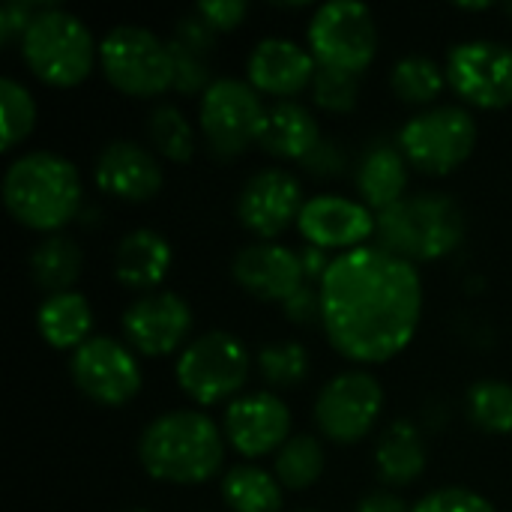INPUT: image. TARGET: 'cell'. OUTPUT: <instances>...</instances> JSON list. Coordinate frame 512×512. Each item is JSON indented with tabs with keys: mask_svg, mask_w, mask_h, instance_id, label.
Segmentation results:
<instances>
[{
	"mask_svg": "<svg viewBox=\"0 0 512 512\" xmlns=\"http://www.w3.org/2000/svg\"><path fill=\"white\" fill-rule=\"evenodd\" d=\"M507 12H512V3H507Z\"/></svg>",
	"mask_w": 512,
	"mask_h": 512,
	"instance_id": "ee69618b",
	"label": "cell"
},
{
	"mask_svg": "<svg viewBox=\"0 0 512 512\" xmlns=\"http://www.w3.org/2000/svg\"><path fill=\"white\" fill-rule=\"evenodd\" d=\"M477 147V120L462 105H432L399 132V150L426 174H450Z\"/></svg>",
	"mask_w": 512,
	"mask_h": 512,
	"instance_id": "ba28073f",
	"label": "cell"
},
{
	"mask_svg": "<svg viewBox=\"0 0 512 512\" xmlns=\"http://www.w3.org/2000/svg\"><path fill=\"white\" fill-rule=\"evenodd\" d=\"M222 501L234 512H279L282 483L258 465H234L222 477Z\"/></svg>",
	"mask_w": 512,
	"mask_h": 512,
	"instance_id": "4316f807",
	"label": "cell"
},
{
	"mask_svg": "<svg viewBox=\"0 0 512 512\" xmlns=\"http://www.w3.org/2000/svg\"><path fill=\"white\" fill-rule=\"evenodd\" d=\"M303 204L300 180L288 168H261L246 180L237 198V216L252 234L270 240L300 219Z\"/></svg>",
	"mask_w": 512,
	"mask_h": 512,
	"instance_id": "9a60e30c",
	"label": "cell"
},
{
	"mask_svg": "<svg viewBox=\"0 0 512 512\" xmlns=\"http://www.w3.org/2000/svg\"><path fill=\"white\" fill-rule=\"evenodd\" d=\"M411 512H498L483 495L471 492V489H459V486H447V489H435L426 498H420Z\"/></svg>",
	"mask_w": 512,
	"mask_h": 512,
	"instance_id": "d590c367",
	"label": "cell"
},
{
	"mask_svg": "<svg viewBox=\"0 0 512 512\" xmlns=\"http://www.w3.org/2000/svg\"><path fill=\"white\" fill-rule=\"evenodd\" d=\"M3 204L21 225L57 231L81 207L78 168L60 153L30 150L6 168Z\"/></svg>",
	"mask_w": 512,
	"mask_h": 512,
	"instance_id": "3957f363",
	"label": "cell"
},
{
	"mask_svg": "<svg viewBox=\"0 0 512 512\" xmlns=\"http://www.w3.org/2000/svg\"><path fill=\"white\" fill-rule=\"evenodd\" d=\"M381 249L417 264L450 255L465 237L462 207L444 192L405 195L393 207L375 213Z\"/></svg>",
	"mask_w": 512,
	"mask_h": 512,
	"instance_id": "277c9868",
	"label": "cell"
},
{
	"mask_svg": "<svg viewBox=\"0 0 512 512\" xmlns=\"http://www.w3.org/2000/svg\"><path fill=\"white\" fill-rule=\"evenodd\" d=\"M357 186H360L366 207H375L378 213L393 207L396 201H402L405 186H408L405 153L393 144H372L363 153V162L357 171Z\"/></svg>",
	"mask_w": 512,
	"mask_h": 512,
	"instance_id": "603a6c76",
	"label": "cell"
},
{
	"mask_svg": "<svg viewBox=\"0 0 512 512\" xmlns=\"http://www.w3.org/2000/svg\"><path fill=\"white\" fill-rule=\"evenodd\" d=\"M147 138L162 156L174 162H189L195 153V132L189 126V117L171 102H159L147 114Z\"/></svg>",
	"mask_w": 512,
	"mask_h": 512,
	"instance_id": "4dcf8cb0",
	"label": "cell"
},
{
	"mask_svg": "<svg viewBox=\"0 0 512 512\" xmlns=\"http://www.w3.org/2000/svg\"><path fill=\"white\" fill-rule=\"evenodd\" d=\"M468 417L474 426H480L489 435H507L512 432V384L498 381V378H486L477 381L468 390L465 399Z\"/></svg>",
	"mask_w": 512,
	"mask_h": 512,
	"instance_id": "f1b7e54d",
	"label": "cell"
},
{
	"mask_svg": "<svg viewBox=\"0 0 512 512\" xmlns=\"http://www.w3.org/2000/svg\"><path fill=\"white\" fill-rule=\"evenodd\" d=\"M300 264H303V273H306V282H315V279H324L327 276V270H330V258H327V249H321V246H306L303 252H300Z\"/></svg>",
	"mask_w": 512,
	"mask_h": 512,
	"instance_id": "b9f144b4",
	"label": "cell"
},
{
	"mask_svg": "<svg viewBox=\"0 0 512 512\" xmlns=\"http://www.w3.org/2000/svg\"><path fill=\"white\" fill-rule=\"evenodd\" d=\"M249 363V351L237 336L210 330L183 348L177 360V384L192 402L216 405L240 393L249 378Z\"/></svg>",
	"mask_w": 512,
	"mask_h": 512,
	"instance_id": "9c48e42d",
	"label": "cell"
},
{
	"mask_svg": "<svg viewBox=\"0 0 512 512\" xmlns=\"http://www.w3.org/2000/svg\"><path fill=\"white\" fill-rule=\"evenodd\" d=\"M294 512H312V510H294Z\"/></svg>",
	"mask_w": 512,
	"mask_h": 512,
	"instance_id": "bcb514c9",
	"label": "cell"
},
{
	"mask_svg": "<svg viewBox=\"0 0 512 512\" xmlns=\"http://www.w3.org/2000/svg\"><path fill=\"white\" fill-rule=\"evenodd\" d=\"M324 471V447L315 435H291L276 453V480L285 489H309Z\"/></svg>",
	"mask_w": 512,
	"mask_h": 512,
	"instance_id": "83f0119b",
	"label": "cell"
},
{
	"mask_svg": "<svg viewBox=\"0 0 512 512\" xmlns=\"http://www.w3.org/2000/svg\"><path fill=\"white\" fill-rule=\"evenodd\" d=\"M0 111H3V144H0V150H12L33 129L36 102H33L30 90L9 75L0 78Z\"/></svg>",
	"mask_w": 512,
	"mask_h": 512,
	"instance_id": "d6a6232c",
	"label": "cell"
},
{
	"mask_svg": "<svg viewBox=\"0 0 512 512\" xmlns=\"http://www.w3.org/2000/svg\"><path fill=\"white\" fill-rule=\"evenodd\" d=\"M282 312L294 324H315L321 321V291L312 288V282H303L285 303Z\"/></svg>",
	"mask_w": 512,
	"mask_h": 512,
	"instance_id": "f35d334b",
	"label": "cell"
},
{
	"mask_svg": "<svg viewBox=\"0 0 512 512\" xmlns=\"http://www.w3.org/2000/svg\"><path fill=\"white\" fill-rule=\"evenodd\" d=\"M258 372L276 390L297 387L309 375V351H306V345H300L294 339L270 342L258 351Z\"/></svg>",
	"mask_w": 512,
	"mask_h": 512,
	"instance_id": "1f68e13d",
	"label": "cell"
},
{
	"mask_svg": "<svg viewBox=\"0 0 512 512\" xmlns=\"http://www.w3.org/2000/svg\"><path fill=\"white\" fill-rule=\"evenodd\" d=\"M231 273L240 282V288H246L252 297L279 303H285L306 282L300 252L270 240L243 246L231 261Z\"/></svg>",
	"mask_w": 512,
	"mask_h": 512,
	"instance_id": "ac0fdd59",
	"label": "cell"
},
{
	"mask_svg": "<svg viewBox=\"0 0 512 512\" xmlns=\"http://www.w3.org/2000/svg\"><path fill=\"white\" fill-rule=\"evenodd\" d=\"M198 120L210 153L231 159L261 141L267 108L252 84L240 78H216L201 96Z\"/></svg>",
	"mask_w": 512,
	"mask_h": 512,
	"instance_id": "30bf717a",
	"label": "cell"
},
{
	"mask_svg": "<svg viewBox=\"0 0 512 512\" xmlns=\"http://www.w3.org/2000/svg\"><path fill=\"white\" fill-rule=\"evenodd\" d=\"M375 213L354 201V198H342V195H315L312 201L303 204L300 210V234L321 249H357L366 246L363 240H369L375 234Z\"/></svg>",
	"mask_w": 512,
	"mask_h": 512,
	"instance_id": "e0dca14e",
	"label": "cell"
},
{
	"mask_svg": "<svg viewBox=\"0 0 512 512\" xmlns=\"http://www.w3.org/2000/svg\"><path fill=\"white\" fill-rule=\"evenodd\" d=\"M246 0H204L195 6L201 18H207L216 30H231L246 18Z\"/></svg>",
	"mask_w": 512,
	"mask_h": 512,
	"instance_id": "ab89813d",
	"label": "cell"
},
{
	"mask_svg": "<svg viewBox=\"0 0 512 512\" xmlns=\"http://www.w3.org/2000/svg\"><path fill=\"white\" fill-rule=\"evenodd\" d=\"M312 93H315V102L327 111H351L357 105L360 78L351 72L318 66L315 81H312Z\"/></svg>",
	"mask_w": 512,
	"mask_h": 512,
	"instance_id": "836d02e7",
	"label": "cell"
},
{
	"mask_svg": "<svg viewBox=\"0 0 512 512\" xmlns=\"http://www.w3.org/2000/svg\"><path fill=\"white\" fill-rule=\"evenodd\" d=\"M390 81H393V90H396L399 99H405L411 105H426L444 90L447 69L438 66L426 54H408L393 66Z\"/></svg>",
	"mask_w": 512,
	"mask_h": 512,
	"instance_id": "f546056e",
	"label": "cell"
},
{
	"mask_svg": "<svg viewBox=\"0 0 512 512\" xmlns=\"http://www.w3.org/2000/svg\"><path fill=\"white\" fill-rule=\"evenodd\" d=\"M171 246L168 240L153 228H135L129 231L114 252V276L132 288L150 294V288H159L162 279L171 270Z\"/></svg>",
	"mask_w": 512,
	"mask_h": 512,
	"instance_id": "44dd1931",
	"label": "cell"
},
{
	"mask_svg": "<svg viewBox=\"0 0 512 512\" xmlns=\"http://www.w3.org/2000/svg\"><path fill=\"white\" fill-rule=\"evenodd\" d=\"M36 327L51 348H81L93 330V312L84 294H48L36 312Z\"/></svg>",
	"mask_w": 512,
	"mask_h": 512,
	"instance_id": "d4e9b609",
	"label": "cell"
},
{
	"mask_svg": "<svg viewBox=\"0 0 512 512\" xmlns=\"http://www.w3.org/2000/svg\"><path fill=\"white\" fill-rule=\"evenodd\" d=\"M303 168L315 177H330V174H339L345 168V153L336 147V141H324L303 159Z\"/></svg>",
	"mask_w": 512,
	"mask_h": 512,
	"instance_id": "60d3db41",
	"label": "cell"
},
{
	"mask_svg": "<svg viewBox=\"0 0 512 512\" xmlns=\"http://www.w3.org/2000/svg\"><path fill=\"white\" fill-rule=\"evenodd\" d=\"M384 408V390L363 369L330 378L315 399V423L336 444H354L372 432Z\"/></svg>",
	"mask_w": 512,
	"mask_h": 512,
	"instance_id": "8fae6325",
	"label": "cell"
},
{
	"mask_svg": "<svg viewBox=\"0 0 512 512\" xmlns=\"http://www.w3.org/2000/svg\"><path fill=\"white\" fill-rule=\"evenodd\" d=\"M222 432L240 456L255 459L264 453H279L291 438V411L276 393H249L225 408Z\"/></svg>",
	"mask_w": 512,
	"mask_h": 512,
	"instance_id": "2e32d148",
	"label": "cell"
},
{
	"mask_svg": "<svg viewBox=\"0 0 512 512\" xmlns=\"http://www.w3.org/2000/svg\"><path fill=\"white\" fill-rule=\"evenodd\" d=\"M357 512H411L408 510V504L399 498V495H393V492H369L360 504H357Z\"/></svg>",
	"mask_w": 512,
	"mask_h": 512,
	"instance_id": "7bdbcfd3",
	"label": "cell"
},
{
	"mask_svg": "<svg viewBox=\"0 0 512 512\" xmlns=\"http://www.w3.org/2000/svg\"><path fill=\"white\" fill-rule=\"evenodd\" d=\"M258 144L273 156L303 162L321 144V129L306 105L294 99H279L276 105L267 108V120Z\"/></svg>",
	"mask_w": 512,
	"mask_h": 512,
	"instance_id": "7402d4cb",
	"label": "cell"
},
{
	"mask_svg": "<svg viewBox=\"0 0 512 512\" xmlns=\"http://www.w3.org/2000/svg\"><path fill=\"white\" fill-rule=\"evenodd\" d=\"M246 72H249V84L258 93L285 99V96L306 90L315 81L318 63L312 51L300 48L297 42L285 36H267L252 48Z\"/></svg>",
	"mask_w": 512,
	"mask_h": 512,
	"instance_id": "ffe728a7",
	"label": "cell"
},
{
	"mask_svg": "<svg viewBox=\"0 0 512 512\" xmlns=\"http://www.w3.org/2000/svg\"><path fill=\"white\" fill-rule=\"evenodd\" d=\"M105 78L129 96H159L174 87V57L168 42L141 24H117L99 42Z\"/></svg>",
	"mask_w": 512,
	"mask_h": 512,
	"instance_id": "8992f818",
	"label": "cell"
},
{
	"mask_svg": "<svg viewBox=\"0 0 512 512\" xmlns=\"http://www.w3.org/2000/svg\"><path fill=\"white\" fill-rule=\"evenodd\" d=\"M192 330V309L174 291L141 294L123 312V336L144 357L171 354Z\"/></svg>",
	"mask_w": 512,
	"mask_h": 512,
	"instance_id": "5bb4252c",
	"label": "cell"
},
{
	"mask_svg": "<svg viewBox=\"0 0 512 512\" xmlns=\"http://www.w3.org/2000/svg\"><path fill=\"white\" fill-rule=\"evenodd\" d=\"M81 267H84L81 246L66 234H48L30 252V276L48 294L72 291L75 279L81 276Z\"/></svg>",
	"mask_w": 512,
	"mask_h": 512,
	"instance_id": "484cf974",
	"label": "cell"
},
{
	"mask_svg": "<svg viewBox=\"0 0 512 512\" xmlns=\"http://www.w3.org/2000/svg\"><path fill=\"white\" fill-rule=\"evenodd\" d=\"M45 3H33V0H9L0 6V42L12 45L15 39H24L30 21L36 18V12Z\"/></svg>",
	"mask_w": 512,
	"mask_h": 512,
	"instance_id": "74e56055",
	"label": "cell"
},
{
	"mask_svg": "<svg viewBox=\"0 0 512 512\" xmlns=\"http://www.w3.org/2000/svg\"><path fill=\"white\" fill-rule=\"evenodd\" d=\"M375 468L390 486H408L426 471V444L414 423L396 420L387 426L375 447Z\"/></svg>",
	"mask_w": 512,
	"mask_h": 512,
	"instance_id": "cb8c5ba5",
	"label": "cell"
},
{
	"mask_svg": "<svg viewBox=\"0 0 512 512\" xmlns=\"http://www.w3.org/2000/svg\"><path fill=\"white\" fill-rule=\"evenodd\" d=\"M69 372L78 390L99 405H126L144 384L135 354L114 336H90L75 348Z\"/></svg>",
	"mask_w": 512,
	"mask_h": 512,
	"instance_id": "4fadbf2b",
	"label": "cell"
},
{
	"mask_svg": "<svg viewBox=\"0 0 512 512\" xmlns=\"http://www.w3.org/2000/svg\"><path fill=\"white\" fill-rule=\"evenodd\" d=\"M168 48H171V57H174V90L180 93H207V87L216 81L210 75V57H201L195 51H186L180 45H174L168 39Z\"/></svg>",
	"mask_w": 512,
	"mask_h": 512,
	"instance_id": "e575fe53",
	"label": "cell"
},
{
	"mask_svg": "<svg viewBox=\"0 0 512 512\" xmlns=\"http://www.w3.org/2000/svg\"><path fill=\"white\" fill-rule=\"evenodd\" d=\"M216 420L204 411L180 408L159 414L138 438V459L153 480L192 486L210 480L225 459V441Z\"/></svg>",
	"mask_w": 512,
	"mask_h": 512,
	"instance_id": "7a4b0ae2",
	"label": "cell"
},
{
	"mask_svg": "<svg viewBox=\"0 0 512 512\" xmlns=\"http://www.w3.org/2000/svg\"><path fill=\"white\" fill-rule=\"evenodd\" d=\"M21 57L30 72L54 87H72L84 81L93 69L96 42L90 27L54 6H42L21 39Z\"/></svg>",
	"mask_w": 512,
	"mask_h": 512,
	"instance_id": "5b68a950",
	"label": "cell"
},
{
	"mask_svg": "<svg viewBox=\"0 0 512 512\" xmlns=\"http://www.w3.org/2000/svg\"><path fill=\"white\" fill-rule=\"evenodd\" d=\"M309 48L318 66L360 75L378 51V24L360 0L321 3L309 21Z\"/></svg>",
	"mask_w": 512,
	"mask_h": 512,
	"instance_id": "52a82bcc",
	"label": "cell"
},
{
	"mask_svg": "<svg viewBox=\"0 0 512 512\" xmlns=\"http://www.w3.org/2000/svg\"><path fill=\"white\" fill-rule=\"evenodd\" d=\"M216 33H219V30H216L207 18H201V15L192 9L189 15H183V18L174 24L171 42L180 45V48H186V51H195V54H201V57H210L213 48H216Z\"/></svg>",
	"mask_w": 512,
	"mask_h": 512,
	"instance_id": "8d00e7d4",
	"label": "cell"
},
{
	"mask_svg": "<svg viewBox=\"0 0 512 512\" xmlns=\"http://www.w3.org/2000/svg\"><path fill=\"white\" fill-rule=\"evenodd\" d=\"M129 512H150V510H129Z\"/></svg>",
	"mask_w": 512,
	"mask_h": 512,
	"instance_id": "f6af8a7d",
	"label": "cell"
},
{
	"mask_svg": "<svg viewBox=\"0 0 512 512\" xmlns=\"http://www.w3.org/2000/svg\"><path fill=\"white\" fill-rule=\"evenodd\" d=\"M93 177L102 192L126 198V201H147L162 189V165L159 159L132 138H114L108 141L99 156Z\"/></svg>",
	"mask_w": 512,
	"mask_h": 512,
	"instance_id": "d6986e66",
	"label": "cell"
},
{
	"mask_svg": "<svg viewBox=\"0 0 512 512\" xmlns=\"http://www.w3.org/2000/svg\"><path fill=\"white\" fill-rule=\"evenodd\" d=\"M318 291L321 327L348 360L387 363L420 327V270L381 246H357L336 255Z\"/></svg>",
	"mask_w": 512,
	"mask_h": 512,
	"instance_id": "6da1fadb",
	"label": "cell"
},
{
	"mask_svg": "<svg viewBox=\"0 0 512 512\" xmlns=\"http://www.w3.org/2000/svg\"><path fill=\"white\" fill-rule=\"evenodd\" d=\"M447 81L471 105H512V48L495 39H468L447 54Z\"/></svg>",
	"mask_w": 512,
	"mask_h": 512,
	"instance_id": "7c38bea8",
	"label": "cell"
}]
</instances>
